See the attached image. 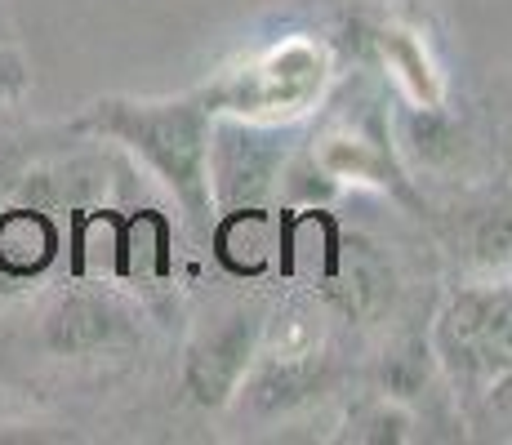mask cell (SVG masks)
Returning a JSON list of instances; mask_svg holds the SVG:
<instances>
[{
	"instance_id": "obj_1",
	"label": "cell",
	"mask_w": 512,
	"mask_h": 445,
	"mask_svg": "<svg viewBox=\"0 0 512 445\" xmlns=\"http://www.w3.org/2000/svg\"><path fill=\"white\" fill-rule=\"evenodd\" d=\"M98 125L130 138L165 183L187 201L192 214H205V125L196 107H116Z\"/></svg>"
},
{
	"instance_id": "obj_2",
	"label": "cell",
	"mask_w": 512,
	"mask_h": 445,
	"mask_svg": "<svg viewBox=\"0 0 512 445\" xmlns=\"http://www.w3.org/2000/svg\"><path fill=\"white\" fill-rule=\"evenodd\" d=\"M446 343L472 370H512V299L508 294H464L446 316ZM455 356V361H459Z\"/></svg>"
},
{
	"instance_id": "obj_3",
	"label": "cell",
	"mask_w": 512,
	"mask_h": 445,
	"mask_svg": "<svg viewBox=\"0 0 512 445\" xmlns=\"http://www.w3.org/2000/svg\"><path fill=\"white\" fill-rule=\"evenodd\" d=\"M116 330H121V312L112 303L94 299V294H72V299H63L49 312L45 339L49 348L63 356H85V352H98L103 343H112Z\"/></svg>"
},
{
	"instance_id": "obj_4",
	"label": "cell",
	"mask_w": 512,
	"mask_h": 445,
	"mask_svg": "<svg viewBox=\"0 0 512 445\" xmlns=\"http://www.w3.org/2000/svg\"><path fill=\"white\" fill-rule=\"evenodd\" d=\"M236 85H250V103L259 107H299L321 85V58L303 45L281 49L268 58V67L245 72Z\"/></svg>"
},
{
	"instance_id": "obj_5",
	"label": "cell",
	"mask_w": 512,
	"mask_h": 445,
	"mask_svg": "<svg viewBox=\"0 0 512 445\" xmlns=\"http://www.w3.org/2000/svg\"><path fill=\"white\" fill-rule=\"evenodd\" d=\"M54 259V227L41 214H5L0 219V267L14 276H32Z\"/></svg>"
}]
</instances>
